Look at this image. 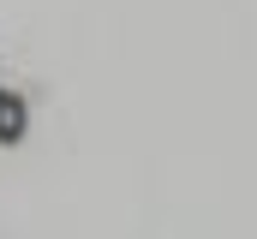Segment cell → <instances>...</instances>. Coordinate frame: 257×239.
Here are the masks:
<instances>
[{
    "instance_id": "obj_1",
    "label": "cell",
    "mask_w": 257,
    "mask_h": 239,
    "mask_svg": "<svg viewBox=\"0 0 257 239\" xmlns=\"http://www.w3.org/2000/svg\"><path fill=\"white\" fill-rule=\"evenodd\" d=\"M24 138V102L0 90V144H18Z\"/></svg>"
}]
</instances>
